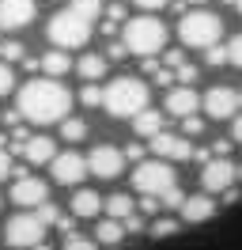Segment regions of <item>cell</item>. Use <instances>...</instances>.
<instances>
[{
	"instance_id": "cell-1",
	"label": "cell",
	"mask_w": 242,
	"mask_h": 250,
	"mask_svg": "<svg viewBox=\"0 0 242 250\" xmlns=\"http://www.w3.org/2000/svg\"><path fill=\"white\" fill-rule=\"evenodd\" d=\"M15 110L34 125H53V122H64L68 110H72V95L68 87L53 76H42V80H27L19 87V99H15Z\"/></svg>"
},
{
	"instance_id": "cell-2",
	"label": "cell",
	"mask_w": 242,
	"mask_h": 250,
	"mask_svg": "<svg viewBox=\"0 0 242 250\" xmlns=\"http://www.w3.org/2000/svg\"><path fill=\"white\" fill-rule=\"evenodd\" d=\"M99 16H102V0H72L64 12H57L49 19L45 34L57 49H80V46H87Z\"/></svg>"
},
{
	"instance_id": "cell-3",
	"label": "cell",
	"mask_w": 242,
	"mask_h": 250,
	"mask_svg": "<svg viewBox=\"0 0 242 250\" xmlns=\"http://www.w3.org/2000/svg\"><path fill=\"white\" fill-rule=\"evenodd\" d=\"M102 106L110 118H136L148 106V83L140 76H118L110 80V87H102Z\"/></svg>"
},
{
	"instance_id": "cell-4",
	"label": "cell",
	"mask_w": 242,
	"mask_h": 250,
	"mask_svg": "<svg viewBox=\"0 0 242 250\" xmlns=\"http://www.w3.org/2000/svg\"><path fill=\"white\" fill-rule=\"evenodd\" d=\"M121 42H125V49L136 53V57H155V53L166 46V27H163V19H155L151 12L148 16H136V19H125Z\"/></svg>"
},
{
	"instance_id": "cell-5",
	"label": "cell",
	"mask_w": 242,
	"mask_h": 250,
	"mask_svg": "<svg viewBox=\"0 0 242 250\" xmlns=\"http://www.w3.org/2000/svg\"><path fill=\"white\" fill-rule=\"evenodd\" d=\"M178 38L193 49H208L223 38V19L212 16V12H201V8H197V12H185V16L178 19Z\"/></svg>"
},
{
	"instance_id": "cell-6",
	"label": "cell",
	"mask_w": 242,
	"mask_h": 250,
	"mask_svg": "<svg viewBox=\"0 0 242 250\" xmlns=\"http://www.w3.org/2000/svg\"><path fill=\"white\" fill-rule=\"evenodd\" d=\"M133 186L140 189V193L159 197V193H166L170 186H178V174H174V167H170L166 159H140L136 171H133Z\"/></svg>"
},
{
	"instance_id": "cell-7",
	"label": "cell",
	"mask_w": 242,
	"mask_h": 250,
	"mask_svg": "<svg viewBox=\"0 0 242 250\" xmlns=\"http://www.w3.org/2000/svg\"><path fill=\"white\" fill-rule=\"evenodd\" d=\"M4 239H8V247L15 250H27V247H38L45 239V224L34 212H19V216L8 220V228H4Z\"/></svg>"
},
{
	"instance_id": "cell-8",
	"label": "cell",
	"mask_w": 242,
	"mask_h": 250,
	"mask_svg": "<svg viewBox=\"0 0 242 250\" xmlns=\"http://www.w3.org/2000/svg\"><path fill=\"white\" fill-rule=\"evenodd\" d=\"M235 182H239V167L227 156H216L201 167V186H204V193H223V189H231Z\"/></svg>"
},
{
	"instance_id": "cell-9",
	"label": "cell",
	"mask_w": 242,
	"mask_h": 250,
	"mask_svg": "<svg viewBox=\"0 0 242 250\" xmlns=\"http://www.w3.org/2000/svg\"><path fill=\"white\" fill-rule=\"evenodd\" d=\"M121 167H125V152L114 148V144H99V148H91L87 156V171L95 178H118Z\"/></svg>"
},
{
	"instance_id": "cell-10",
	"label": "cell",
	"mask_w": 242,
	"mask_h": 250,
	"mask_svg": "<svg viewBox=\"0 0 242 250\" xmlns=\"http://www.w3.org/2000/svg\"><path fill=\"white\" fill-rule=\"evenodd\" d=\"M49 171H53V182L57 186H80L87 178V159L76 156V152H64V156L49 159Z\"/></svg>"
},
{
	"instance_id": "cell-11",
	"label": "cell",
	"mask_w": 242,
	"mask_h": 250,
	"mask_svg": "<svg viewBox=\"0 0 242 250\" xmlns=\"http://www.w3.org/2000/svg\"><path fill=\"white\" fill-rule=\"evenodd\" d=\"M204 114L208 118H220V122H231L239 114V91H231L227 83H216L208 95H204Z\"/></svg>"
},
{
	"instance_id": "cell-12",
	"label": "cell",
	"mask_w": 242,
	"mask_h": 250,
	"mask_svg": "<svg viewBox=\"0 0 242 250\" xmlns=\"http://www.w3.org/2000/svg\"><path fill=\"white\" fill-rule=\"evenodd\" d=\"M151 152L159 159H166V163H182V159L193 156V144L185 137H178V133H155L151 137Z\"/></svg>"
},
{
	"instance_id": "cell-13",
	"label": "cell",
	"mask_w": 242,
	"mask_h": 250,
	"mask_svg": "<svg viewBox=\"0 0 242 250\" xmlns=\"http://www.w3.org/2000/svg\"><path fill=\"white\" fill-rule=\"evenodd\" d=\"M12 201L23 205V208H38L42 201H49V186L42 178H34V174H23V178H15V186H12Z\"/></svg>"
},
{
	"instance_id": "cell-14",
	"label": "cell",
	"mask_w": 242,
	"mask_h": 250,
	"mask_svg": "<svg viewBox=\"0 0 242 250\" xmlns=\"http://www.w3.org/2000/svg\"><path fill=\"white\" fill-rule=\"evenodd\" d=\"M34 12V0H0V31H23Z\"/></svg>"
},
{
	"instance_id": "cell-15",
	"label": "cell",
	"mask_w": 242,
	"mask_h": 250,
	"mask_svg": "<svg viewBox=\"0 0 242 250\" xmlns=\"http://www.w3.org/2000/svg\"><path fill=\"white\" fill-rule=\"evenodd\" d=\"M197 110H201V95H197L189 83H178V87L166 91V114H170V118H189Z\"/></svg>"
},
{
	"instance_id": "cell-16",
	"label": "cell",
	"mask_w": 242,
	"mask_h": 250,
	"mask_svg": "<svg viewBox=\"0 0 242 250\" xmlns=\"http://www.w3.org/2000/svg\"><path fill=\"white\" fill-rule=\"evenodd\" d=\"M182 220L185 224H204V220L216 216V201H212V193H193V197H185L182 201Z\"/></svg>"
},
{
	"instance_id": "cell-17",
	"label": "cell",
	"mask_w": 242,
	"mask_h": 250,
	"mask_svg": "<svg viewBox=\"0 0 242 250\" xmlns=\"http://www.w3.org/2000/svg\"><path fill=\"white\" fill-rule=\"evenodd\" d=\"M23 156H27V163L42 167V163H49V159L57 156V144H53V137H30L23 144Z\"/></svg>"
},
{
	"instance_id": "cell-18",
	"label": "cell",
	"mask_w": 242,
	"mask_h": 250,
	"mask_svg": "<svg viewBox=\"0 0 242 250\" xmlns=\"http://www.w3.org/2000/svg\"><path fill=\"white\" fill-rule=\"evenodd\" d=\"M102 212V197L95 193V189H76V197H72V216L76 220H91V216H99Z\"/></svg>"
},
{
	"instance_id": "cell-19",
	"label": "cell",
	"mask_w": 242,
	"mask_h": 250,
	"mask_svg": "<svg viewBox=\"0 0 242 250\" xmlns=\"http://www.w3.org/2000/svg\"><path fill=\"white\" fill-rule=\"evenodd\" d=\"M133 133H136V137H148V141H151L155 133H163V114H159V110H148V106H144V110H140V114L133 118Z\"/></svg>"
},
{
	"instance_id": "cell-20",
	"label": "cell",
	"mask_w": 242,
	"mask_h": 250,
	"mask_svg": "<svg viewBox=\"0 0 242 250\" xmlns=\"http://www.w3.org/2000/svg\"><path fill=\"white\" fill-rule=\"evenodd\" d=\"M68 68H72V57H68L64 49H49V53H42V72H45V76L60 80V76H68Z\"/></svg>"
},
{
	"instance_id": "cell-21",
	"label": "cell",
	"mask_w": 242,
	"mask_h": 250,
	"mask_svg": "<svg viewBox=\"0 0 242 250\" xmlns=\"http://www.w3.org/2000/svg\"><path fill=\"white\" fill-rule=\"evenodd\" d=\"M106 57L102 53H83V57H80V61H76V72H80V76L83 80H102L106 76Z\"/></svg>"
},
{
	"instance_id": "cell-22",
	"label": "cell",
	"mask_w": 242,
	"mask_h": 250,
	"mask_svg": "<svg viewBox=\"0 0 242 250\" xmlns=\"http://www.w3.org/2000/svg\"><path fill=\"white\" fill-rule=\"evenodd\" d=\"M121 239H125V224L121 220H102L99 228H95V243H102V247H118Z\"/></svg>"
},
{
	"instance_id": "cell-23",
	"label": "cell",
	"mask_w": 242,
	"mask_h": 250,
	"mask_svg": "<svg viewBox=\"0 0 242 250\" xmlns=\"http://www.w3.org/2000/svg\"><path fill=\"white\" fill-rule=\"evenodd\" d=\"M102 208H106L114 220H125V216H133V212H136V205H133V197H129V193H114V197H106Z\"/></svg>"
},
{
	"instance_id": "cell-24",
	"label": "cell",
	"mask_w": 242,
	"mask_h": 250,
	"mask_svg": "<svg viewBox=\"0 0 242 250\" xmlns=\"http://www.w3.org/2000/svg\"><path fill=\"white\" fill-rule=\"evenodd\" d=\"M60 137H64V141H83V137H87V122H83V118H64V122H60Z\"/></svg>"
},
{
	"instance_id": "cell-25",
	"label": "cell",
	"mask_w": 242,
	"mask_h": 250,
	"mask_svg": "<svg viewBox=\"0 0 242 250\" xmlns=\"http://www.w3.org/2000/svg\"><path fill=\"white\" fill-rule=\"evenodd\" d=\"M118 23H125V4H118V0H114V4L106 8V23H102V34H114V31H118Z\"/></svg>"
},
{
	"instance_id": "cell-26",
	"label": "cell",
	"mask_w": 242,
	"mask_h": 250,
	"mask_svg": "<svg viewBox=\"0 0 242 250\" xmlns=\"http://www.w3.org/2000/svg\"><path fill=\"white\" fill-rule=\"evenodd\" d=\"M34 216H38V220L45 224V228H49V224H57V220H60V208H57L53 201H42L38 208H34Z\"/></svg>"
},
{
	"instance_id": "cell-27",
	"label": "cell",
	"mask_w": 242,
	"mask_h": 250,
	"mask_svg": "<svg viewBox=\"0 0 242 250\" xmlns=\"http://www.w3.org/2000/svg\"><path fill=\"white\" fill-rule=\"evenodd\" d=\"M80 103L83 106H102V87H95V80H87V87L80 91Z\"/></svg>"
},
{
	"instance_id": "cell-28",
	"label": "cell",
	"mask_w": 242,
	"mask_h": 250,
	"mask_svg": "<svg viewBox=\"0 0 242 250\" xmlns=\"http://www.w3.org/2000/svg\"><path fill=\"white\" fill-rule=\"evenodd\" d=\"M64 250H99V243H95V239H87V235H68V239H64Z\"/></svg>"
},
{
	"instance_id": "cell-29",
	"label": "cell",
	"mask_w": 242,
	"mask_h": 250,
	"mask_svg": "<svg viewBox=\"0 0 242 250\" xmlns=\"http://www.w3.org/2000/svg\"><path fill=\"white\" fill-rule=\"evenodd\" d=\"M182 201H185V193H182L178 186H170L166 193H159V205H163V208H182Z\"/></svg>"
},
{
	"instance_id": "cell-30",
	"label": "cell",
	"mask_w": 242,
	"mask_h": 250,
	"mask_svg": "<svg viewBox=\"0 0 242 250\" xmlns=\"http://www.w3.org/2000/svg\"><path fill=\"white\" fill-rule=\"evenodd\" d=\"M204 61H208L212 68L227 64V46H220V42H216V46H208V49H204Z\"/></svg>"
},
{
	"instance_id": "cell-31",
	"label": "cell",
	"mask_w": 242,
	"mask_h": 250,
	"mask_svg": "<svg viewBox=\"0 0 242 250\" xmlns=\"http://www.w3.org/2000/svg\"><path fill=\"white\" fill-rule=\"evenodd\" d=\"M227 61L235 64V68H242V34H235V38L227 42Z\"/></svg>"
},
{
	"instance_id": "cell-32",
	"label": "cell",
	"mask_w": 242,
	"mask_h": 250,
	"mask_svg": "<svg viewBox=\"0 0 242 250\" xmlns=\"http://www.w3.org/2000/svg\"><path fill=\"white\" fill-rule=\"evenodd\" d=\"M178 231V220H155V224H151V235H155V239H166V235H174Z\"/></svg>"
},
{
	"instance_id": "cell-33",
	"label": "cell",
	"mask_w": 242,
	"mask_h": 250,
	"mask_svg": "<svg viewBox=\"0 0 242 250\" xmlns=\"http://www.w3.org/2000/svg\"><path fill=\"white\" fill-rule=\"evenodd\" d=\"M182 133H185V137H201V133H204V122H201L197 114H189V118H182Z\"/></svg>"
},
{
	"instance_id": "cell-34",
	"label": "cell",
	"mask_w": 242,
	"mask_h": 250,
	"mask_svg": "<svg viewBox=\"0 0 242 250\" xmlns=\"http://www.w3.org/2000/svg\"><path fill=\"white\" fill-rule=\"evenodd\" d=\"M12 87H15V72L8 68V61H0V99L12 91Z\"/></svg>"
},
{
	"instance_id": "cell-35",
	"label": "cell",
	"mask_w": 242,
	"mask_h": 250,
	"mask_svg": "<svg viewBox=\"0 0 242 250\" xmlns=\"http://www.w3.org/2000/svg\"><path fill=\"white\" fill-rule=\"evenodd\" d=\"M174 80H178V83H193V80H197V68H193V64H185V61H182L178 68H174Z\"/></svg>"
},
{
	"instance_id": "cell-36",
	"label": "cell",
	"mask_w": 242,
	"mask_h": 250,
	"mask_svg": "<svg viewBox=\"0 0 242 250\" xmlns=\"http://www.w3.org/2000/svg\"><path fill=\"white\" fill-rule=\"evenodd\" d=\"M0 57H4V61H19V57H23V46H19V42H4V46H0Z\"/></svg>"
},
{
	"instance_id": "cell-37",
	"label": "cell",
	"mask_w": 242,
	"mask_h": 250,
	"mask_svg": "<svg viewBox=\"0 0 242 250\" xmlns=\"http://www.w3.org/2000/svg\"><path fill=\"white\" fill-rule=\"evenodd\" d=\"M125 53H129V49H125V42H110V46H106V61H125Z\"/></svg>"
},
{
	"instance_id": "cell-38",
	"label": "cell",
	"mask_w": 242,
	"mask_h": 250,
	"mask_svg": "<svg viewBox=\"0 0 242 250\" xmlns=\"http://www.w3.org/2000/svg\"><path fill=\"white\" fill-rule=\"evenodd\" d=\"M133 4L140 8V12H159V8H166L170 0H133Z\"/></svg>"
},
{
	"instance_id": "cell-39",
	"label": "cell",
	"mask_w": 242,
	"mask_h": 250,
	"mask_svg": "<svg viewBox=\"0 0 242 250\" xmlns=\"http://www.w3.org/2000/svg\"><path fill=\"white\" fill-rule=\"evenodd\" d=\"M140 212H148V216H155V212H159V197H151V193H144V201H140Z\"/></svg>"
},
{
	"instance_id": "cell-40",
	"label": "cell",
	"mask_w": 242,
	"mask_h": 250,
	"mask_svg": "<svg viewBox=\"0 0 242 250\" xmlns=\"http://www.w3.org/2000/svg\"><path fill=\"white\" fill-rule=\"evenodd\" d=\"M125 159H133V163H140V159H144V144H140V141H133L129 148H125Z\"/></svg>"
},
{
	"instance_id": "cell-41",
	"label": "cell",
	"mask_w": 242,
	"mask_h": 250,
	"mask_svg": "<svg viewBox=\"0 0 242 250\" xmlns=\"http://www.w3.org/2000/svg\"><path fill=\"white\" fill-rule=\"evenodd\" d=\"M12 174V159H8V148H0V182Z\"/></svg>"
},
{
	"instance_id": "cell-42",
	"label": "cell",
	"mask_w": 242,
	"mask_h": 250,
	"mask_svg": "<svg viewBox=\"0 0 242 250\" xmlns=\"http://www.w3.org/2000/svg\"><path fill=\"white\" fill-rule=\"evenodd\" d=\"M163 61H166V64H170V68H178V64H182V61H185V57H182V49H170V53H166Z\"/></svg>"
},
{
	"instance_id": "cell-43",
	"label": "cell",
	"mask_w": 242,
	"mask_h": 250,
	"mask_svg": "<svg viewBox=\"0 0 242 250\" xmlns=\"http://www.w3.org/2000/svg\"><path fill=\"white\" fill-rule=\"evenodd\" d=\"M231 141H242V114H235V122H231Z\"/></svg>"
},
{
	"instance_id": "cell-44",
	"label": "cell",
	"mask_w": 242,
	"mask_h": 250,
	"mask_svg": "<svg viewBox=\"0 0 242 250\" xmlns=\"http://www.w3.org/2000/svg\"><path fill=\"white\" fill-rule=\"evenodd\" d=\"M231 152V141H216L212 144V156H227Z\"/></svg>"
},
{
	"instance_id": "cell-45",
	"label": "cell",
	"mask_w": 242,
	"mask_h": 250,
	"mask_svg": "<svg viewBox=\"0 0 242 250\" xmlns=\"http://www.w3.org/2000/svg\"><path fill=\"white\" fill-rule=\"evenodd\" d=\"M23 64H27V72H38V68H42V57H23Z\"/></svg>"
},
{
	"instance_id": "cell-46",
	"label": "cell",
	"mask_w": 242,
	"mask_h": 250,
	"mask_svg": "<svg viewBox=\"0 0 242 250\" xmlns=\"http://www.w3.org/2000/svg\"><path fill=\"white\" fill-rule=\"evenodd\" d=\"M231 8H235V12H239V16H242V0H235V4H231Z\"/></svg>"
},
{
	"instance_id": "cell-47",
	"label": "cell",
	"mask_w": 242,
	"mask_h": 250,
	"mask_svg": "<svg viewBox=\"0 0 242 250\" xmlns=\"http://www.w3.org/2000/svg\"><path fill=\"white\" fill-rule=\"evenodd\" d=\"M185 4H204V0H185Z\"/></svg>"
},
{
	"instance_id": "cell-48",
	"label": "cell",
	"mask_w": 242,
	"mask_h": 250,
	"mask_svg": "<svg viewBox=\"0 0 242 250\" xmlns=\"http://www.w3.org/2000/svg\"><path fill=\"white\" fill-rule=\"evenodd\" d=\"M239 106H242V91H239Z\"/></svg>"
},
{
	"instance_id": "cell-49",
	"label": "cell",
	"mask_w": 242,
	"mask_h": 250,
	"mask_svg": "<svg viewBox=\"0 0 242 250\" xmlns=\"http://www.w3.org/2000/svg\"><path fill=\"white\" fill-rule=\"evenodd\" d=\"M239 182H242V167H239Z\"/></svg>"
}]
</instances>
